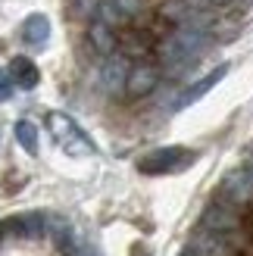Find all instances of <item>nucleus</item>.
<instances>
[{
    "label": "nucleus",
    "mask_w": 253,
    "mask_h": 256,
    "mask_svg": "<svg viewBox=\"0 0 253 256\" xmlns=\"http://www.w3.org/2000/svg\"><path fill=\"white\" fill-rule=\"evenodd\" d=\"M225 72H228V66H219L216 72H210V75H204V78H200V82H194L191 88H184V91H182V97L175 100V110H184V106L197 104L200 97H204V94H210L212 88H216V84H219V82L225 78Z\"/></svg>",
    "instance_id": "9"
},
{
    "label": "nucleus",
    "mask_w": 253,
    "mask_h": 256,
    "mask_svg": "<svg viewBox=\"0 0 253 256\" xmlns=\"http://www.w3.org/2000/svg\"><path fill=\"white\" fill-rule=\"evenodd\" d=\"M97 4L100 0H72V10H75V16L91 19V16H97Z\"/></svg>",
    "instance_id": "15"
},
{
    "label": "nucleus",
    "mask_w": 253,
    "mask_h": 256,
    "mask_svg": "<svg viewBox=\"0 0 253 256\" xmlns=\"http://www.w3.org/2000/svg\"><path fill=\"white\" fill-rule=\"evenodd\" d=\"M47 128H50V134L56 138V144L66 153H72V156H91V153H97L94 140L88 138L82 128L66 116V112H50V116H47Z\"/></svg>",
    "instance_id": "2"
},
{
    "label": "nucleus",
    "mask_w": 253,
    "mask_h": 256,
    "mask_svg": "<svg viewBox=\"0 0 253 256\" xmlns=\"http://www.w3.org/2000/svg\"><path fill=\"white\" fill-rule=\"evenodd\" d=\"M222 194L228 200H234V203L250 200L253 197V172L250 169H232L222 178Z\"/></svg>",
    "instance_id": "8"
},
{
    "label": "nucleus",
    "mask_w": 253,
    "mask_h": 256,
    "mask_svg": "<svg viewBox=\"0 0 253 256\" xmlns=\"http://www.w3.org/2000/svg\"><path fill=\"white\" fill-rule=\"evenodd\" d=\"M6 75H10V82L16 88H22V91H32V88H38V82H41V72H38V66L28 56H12Z\"/></svg>",
    "instance_id": "10"
},
{
    "label": "nucleus",
    "mask_w": 253,
    "mask_h": 256,
    "mask_svg": "<svg viewBox=\"0 0 253 256\" xmlns=\"http://www.w3.org/2000/svg\"><path fill=\"white\" fill-rule=\"evenodd\" d=\"M128 60L122 54H110L104 69H100V84L106 88V94H122L125 91V78H128Z\"/></svg>",
    "instance_id": "5"
},
{
    "label": "nucleus",
    "mask_w": 253,
    "mask_h": 256,
    "mask_svg": "<svg viewBox=\"0 0 253 256\" xmlns=\"http://www.w3.org/2000/svg\"><path fill=\"white\" fill-rule=\"evenodd\" d=\"M210 47V34L204 28H191V25H178V32H175L166 44H162V60L169 62V66H188V62H194L204 50Z\"/></svg>",
    "instance_id": "1"
},
{
    "label": "nucleus",
    "mask_w": 253,
    "mask_h": 256,
    "mask_svg": "<svg viewBox=\"0 0 253 256\" xmlns=\"http://www.w3.org/2000/svg\"><path fill=\"white\" fill-rule=\"evenodd\" d=\"M160 84V72L154 66H147V62H141V66H132L128 69V78H125V94L128 97H147L154 94Z\"/></svg>",
    "instance_id": "6"
},
{
    "label": "nucleus",
    "mask_w": 253,
    "mask_h": 256,
    "mask_svg": "<svg viewBox=\"0 0 253 256\" xmlns=\"http://www.w3.org/2000/svg\"><path fill=\"white\" fill-rule=\"evenodd\" d=\"M47 38H50V19L44 12H32V16L22 22V41L32 44V47H44Z\"/></svg>",
    "instance_id": "12"
},
{
    "label": "nucleus",
    "mask_w": 253,
    "mask_h": 256,
    "mask_svg": "<svg viewBox=\"0 0 253 256\" xmlns=\"http://www.w3.org/2000/svg\"><path fill=\"white\" fill-rule=\"evenodd\" d=\"M200 228H210V232H219V234H234L238 232V216L228 206L216 203V206H210L204 212V225Z\"/></svg>",
    "instance_id": "11"
},
{
    "label": "nucleus",
    "mask_w": 253,
    "mask_h": 256,
    "mask_svg": "<svg viewBox=\"0 0 253 256\" xmlns=\"http://www.w3.org/2000/svg\"><path fill=\"white\" fill-rule=\"evenodd\" d=\"M191 4H197V6H225V4H232V0H191Z\"/></svg>",
    "instance_id": "17"
},
{
    "label": "nucleus",
    "mask_w": 253,
    "mask_h": 256,
    "mask_svg": "<svg viewBox=\"0 0 253 256\" xmlns=\"http://www.w3.org/2000/svg\"><path fill=\"white\" fill-rule=\"evenodd\" d=\"M91 44H94L104 56H110L112 50H116V38H112V28H110V25H104V22H94V25H91Z\"/></svg>",
    "instance_id": "13"
},
{
    "label": "nucleus",
    "mask_w": 253,
    "mask_h": 256,
    "mask_svg": "<svg viewBox=\"0 0 253 256\" xmlns=\"http://www.w3.org/2000/svg\"><path fill=\"white\" fill-rule=\"evenodd\" d=\"M197 153L184 150V147H156L150 150L147 156L138 160V169L147 172V175H166V172H178L184 169L188 162H194Z\"/></svg>",
    "instance_id": "3"
},
{
    "label": "nucleus",
    "mask_w": 253,
    "mask_h": 256,
    "mask_svg": "<svg viewBox=\"0 0 253 256\" xmlns=\"http://www.w3.org/2000/svg\"><path fill=\"white\" fill-rule=\"evenodd\" d=\"M144 0H100L97 4V16L104 25H110V28H119V25H125L128 19H134L138 12H141Z\"/></svg>",
    "instance_id": "4"
},
{
    "label": "nucleus",
    "mask_w": 253,
    "mask_h": 256,
    "mask_svg": "<svg viewBox=\"0 0 253 256\" xmlns=\"http://www.w3.org/2000/svg\"><path fill=\"white\" fill-rule=\"evenodd\" d=\"M10 94H12V82H10L6 69H0V100H10Z\"/></svg>",
    "instance_id": "16"
},
{
    "label": "nucleus",
    "mask_w": 253,
    "mask_h": 256,
    "mask_svg": "<svg viewBox=\"0 0 253 256\" xmlns=\"http://www.w3.org/2000/svg\"><path fill=\"white\" fill-rule=\"evenodd\" d=\"M194 256H228L232 244H228V234H219V232H210V228H200L194 234V244L188 247Z\"/></svg>",
    "instance_id": "7"
},
{
    "label": "nucleus",
    "mask_w": 253,
    "mask_h": 256,
    "mask_svg": "<svg viewBox=\"0 0 253 256\" xmlns=\"http://www.w3.org/2000/svg\"><path fill=\"white\" fill-rule=\"evenodd\" d=\"M182 256H194V253H191V250H184V253H182Z\"/></svg>",
    "instance_id": "18"
},
{
    "label": "nucleus",
    "mask_w": 253,
    "mask_h": 256,
    "mask_svg": "<svg viewBox=\"0 0 253 256\" xmlns=\"http://www.w3.org/2000/svg\"><path fill=\"white\" fill-rule=\"evenodd\" d=\"M16 140H19V147L25 150V153H38V128H34V122H28V119H19L16 122Z\"/></svg>",
    "instance_id": "14"
}]
</instances>
